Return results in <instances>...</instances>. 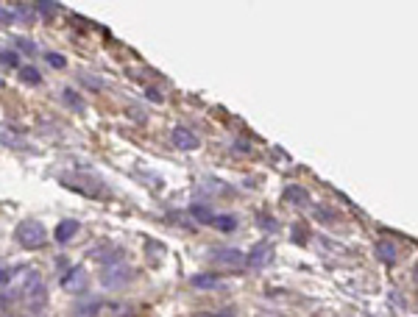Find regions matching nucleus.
<instances>
[{
    "label": "nucleus",
    "instance_id": "1",
    "mask_svg": "<svg viewBox=\"0 0 418 317\" xmlns=\"http://www.w3.org/2000/svg\"><path fill=\"white\" fill-rule=\"evenodd\" d=\"M15 237L28 251H37V248H42L48 242V231H45V226L39 220H23L17 226V231H15Z\"/></svg>",
    "mask_w": 418,
    "mask_h": 317
},
{
    "label": "nucleus",
    "instance_id": "2",
    "mask_svg": "<svg viewBox=\"0 0 418 317\" xmlns=\"http://www.w3.org/2000/svg\"><path fill=\"white\" fill-rule=\"evenodd\" d=\"M87 284H89V276H87V270H84V265H73V267L62 276V289H64V292L84 295V292H87Z\"/></svg>",
    "mask_w": 418,
    "mask_h": 317
},
{
    "label": "nucleus",
    "instance_id": "3",
    "mask_svg": "<svg viewBox=\"0 0 418 317\" xmlns=\"http://www.w3.org/2000/svg\"><path fill=\"white\" fill-rule=\"evenodd\" d=\"M271 259H273V245H271V242H257V245L251 248V253L246 256V265L254 267V270H260V267H265Z\"/></svg>",
    "mask_w": 418,
    "mask_h": 317
},
{
    "label": "nucleus",
    "instance_id": "4",
    "mask_svg": "<svg viewBox=\"0 0 418 317\" xmlns=\"http://www.w3.org/2000/svg\"><path fill=\"white\" fill-rule=\"evenodd\" d=\"M129 281H131V267H109V270H103V276H100V284L109 287V289L123 287Z\"/></svg>",
    "mask_w": 418,
    "mask_h": 317
},
{
    "label": "nucleus",
    "instance_id": "5",
    "mask_svg": "<svg viewBox=\"0 0 418 317\" xmlns=\"http://www.w3.org/2000/svg\"><path fill=\"white\" fill-rule=\"evenodd\" d=\"M212 262L224 265V267H243L246 265V253H240L237 248H224L212 253Z\"/></svg>",
    "mask_w": 418,
    "mask_h": 317
},
{
    "label": "nucleus",
    "instance_id": "6",
    "mask_svg": "<svg viewBox=\"0 0 418 317\" xmlns=\"http://www.w3.org/2000/svg\"><path fill=\"white\" fill-rule=\"evenodd\" d=\"M173 145L176 148H181V151H198V137L190 131V128H184V126H176L173 128Z\"/></svg>",
    "mask_w": 418,
    "mask_h": 317
},
{
    "label": "nucleus",
    "instance_id": "7",
    "mask_svg": "<svg viewBox=\"0 0 418 317\" xmlns=\"http://www.w3.org/2000/svg\"><path fill=\"white\" fill-rule=\"evenodd\" d=\"M78 229H81V223H78V220H62V223L53 229V240L64 245V242H70V240L78 234Z\"/></svg>",
    "mask_w": 418,
    "mask_h": 317
},
{
    "label": "nucleus",
    "instance_id": "8",
    "mask_svg": "<svg viewBox=\"0 0 418 317\" xmlns=\"http://www.w3.org/2000/svg\"><path fill=\"white\" fill-rule=\"evenodd\" d=\"M100 309H103V303H100V300H95V298H89V300H78V303H75V309H73V317H100Z\"/></svg>",
    "mask_w": 418,
    "mask_h": 317
},
{
    "label": "nucleus",
    "instance_id": "9",
    "mask_svg": "<svg viewBox=\"0 0 418 317\" xmlns=\"http://www.w3.org/2000/svg\"><path fill=\"white\" fill-rule=\"evenodd\" d=\"M287 203H296V206H307L309 203V195H307V189L304 186H284V195H282Z\"/></svg>",
    "mask_w": 418,
    "mask_h": 317
},
{
    "label": "nucleus",
    "instance_id": "10",
    "mask_svg": "<svg viewBox=\"0 0 418 317\" xmlns=\"http://www.w3.org/2000/svg\"><path fill=\"white\" fill-rule=\"evenodd\" d=\"M376 256H379V262H385V265H396V245L390 242V240H379L376 242Z\"/></svg>",
    "mask_w": 418,
    "mask_h": 317
},
{
    "label": "nucleus",
    "instance_id": "11",
    "mask_svg": "<svg viewBox=\"0 0 418 317\" xmlns=\"http://www.w3.org/2000/svg\"><path fill=\"white\" fill-rule=\"evenodd\" d=\"M190 284L198 287V289H215V287H218V278H215L212 273H198V276L190 278Z\"/></svg>",
    "mask_w": 418,
    "mask_h": 317
},
{
    "label": "nucleus",
    "instance_id": "12",
    "mask_svg": "<svg viewBox=\"0 0 418 317\" xmlns=\"http://www.w3.org/2000/svg\"><path fill=\"white\" fill-rule=\"evenodd\" d=\"M20 81L28 84V86H39L42 84V75L37 67H20Z\"/></svg>",
    "mask_w": 418,
    "mask_h": 317
},
{
    "label": "nucleus",
    "instance_id": "13",
    "mask_svg": "<svg viewBox=\"0 0 418 317\" xmlns=\"http://www.w3.org/2000/svg\"><path fill=\"white\" fill-rule=\"evenodd\" d=\"M212 226L221 229V231H226V234H232V231L237 229V218H232V215H215Z\"/></svg>",
    "mask_w": 418,
    "mask_h": 317
},
{
    "label": "nucleus",
    "instance_id": "14",
    "mask_svg": "<svg viewBox=\"0 0 418 317\" xmlns=\"http://www.w3.org/2000/svg\"><path fill=\"white\" fill-rule=\"evenodd\" d=\"M0 142H3V145H12V148H20V145H23V137L15 134L12 128H3V126H0Z\"/></svg>",
    "mask_w": 418,
    "mask_h": 317
},
{
    "label": "nucleus",
    "instance_id": "15",
    "mask_svg": "<svg viewBox=\"0 0 418 317\" xmlns=\"http://www.w3.org/2000/svg\"><path fill=\"white\" fill-rule=\"evenodd\" d=\"M0 64H3V67H9V70H17L20 67V56L15 53V50H0Z\"/></svg>",
    "mask_w": 418,
    "mask_h": 317
},
{
    "label": "nucleus",
    "instance_id": "16",
    "mask_svg": "<svg viewBox=\"0 0 418 317\" xmlns=\"http://www.w3.org/2000/svg\"><path fill=\"white\" fill-rule=\"evenodd\" d=\"M190 215H192L198 223H212V220H215V215H212V211H209L206 206H192Z\"/></svg>",
    "mask_w": 418,
    "mask_h": 317
},
{
    "label": "nucleus",
    "instance_id": "17",
    "mask_svg": "<svg viewBox=\"0 0 418 317\" xmlns=\"http://www.w3.org/2000/svg\"><path fill=\"white\" fill-rule=\"evenodd\" d=\"M257 223H260V229H265V231H276V229H279V220L271 218L268 211H260V215H257Z\"/></svg>",
    "mask_w": 418,
    "mask_h": 317
},
{
    "label": "nucleus",
    "instance_id": "18",
    "mask_svg": "<svg viewBox=\"0 0 418 317\" xmlns=\"http://www.w3.org/2000/svg\"><path fill=\"white\" fill-rule=\"evenodd\" d=\"M45 61H48V67H53V70H64V67H67V59L59 56V53H45Z\"/></svg>",
    "mask_w": 418,
    "mask_h": 317
},
{
    "label": "nucleus",
    "instance_id": "19",
    "mask_svg": "<svg viewBox=\"0 0 418 317\" xmlns=\"http://www.w3.org/2000/svg\"><path fill=\"white\" fill-rule=\"evenodd\" d=\"M64 97H67V103H70V106H75V112H81V109H84V103L78 100V92H73V89H64Z\"/></svg>",
    "mask_w": 418,
    "mask_h": 317
},
{
    "label": "nucleus",
    "instance_id": "20",
    "mask_svg": "<svg viewBox=\"0 0 418 317\" xmlns=\"http://www.w3.org/2000/svg\"><path fill=\"white\" fill-rule=\"evenodd\" d=\"M145 97H148L151 103H162V100H165L162 89H156V86H148V89H145Z\"/></svg>",
    "mask_w": 418,
    "mask_h": 317
},
{
    "label": "nucleus",
    "instance_id": "21",
    "mask_svg": "<svg viewBox=\"0 0 418 317\" xmlns=\"http://www.w3.org/2000/svg\"><path fill=\"white\" fill-rule=\"evenodd\" d=\"M293 242H298V245L307 242V229L304 226H293Z\"/></svg>",
    "mask_w": 418,
    "mask_h": 317
},
{
    "label": "nucleus",
    "instance_id": "22",
    "mask_svg": "<svg viewBox=\"0 0 418 317\" xmlns=\"http://www.w3.org/2000/svg\"><path fill=\"white\" fill-rule=\"evenodd\" d=\"M15 17H17V15H15L12 9H0V23L9 26V23H15Z\"/></svg>",
    "mask_w": 418,
    "mask_h": 317
},
{
    "label": "nucleus",
    "instance_id": "23",
    "mask_svg": "<svg viewBox=\"0 0 418 317\" xmlns=\"http://www.w3.org/2000/svg\"><path fill=\"white\" fill-rule=\"evenodd\" d=\"M37 9H39L42 15H53V12L59 9V3H37Z\"/></svg>",
    "mask_w": 418,
    "mask_h": 317
},
{
    "label": "nucleus",
    "instance_id": "24",
    "mask_svg": "<svg viewBox=\"0 0 418 317\" xmlns=\"http://www.w3.org/2000/svg\"><path fill=\"white\" fill-rule=\"evenodd\" d=\"M316 218H318V220H335L338 215H332V211H324V206H321V209H316Z\"/></svg>",
    "mask_w": 418,
    "mask_h": 317
},
{
    "label": "nucleus",
    "instance_id": "25",
    "mask_svg": "<svg viewBox=\"0 0 418 317\" xmlns=\"http://www.w3.org/2000/svg\"><path fill=\"white\" fill-rule=\"evenodd\" d=\"M81 78H84V81H87V84H89L92 89H103V81H98V78L92 81V78H87V75H81Z\"/></svg>",
    "mask_w": 418,
    "mask_h": 317
},
{
    "label": "nucleus",
    "instance_id": "26",
    "mask_svg": "<svg viewBox=\"0 0 418 317\" xmlns=\"http://www.w3.org/2000/svg\"><path fill=\"white\" fill-rule=\"evenodd\" d=\"M17 45H20L23 50H34V42H28V39H17Z\"/></svg>",
    "mask_w": 418,
    "mask_h": 317
}]
</instances>
